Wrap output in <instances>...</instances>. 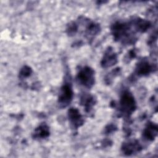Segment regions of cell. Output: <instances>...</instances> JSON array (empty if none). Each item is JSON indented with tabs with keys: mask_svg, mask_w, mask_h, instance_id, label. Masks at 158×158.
I'll return each mask as SVG.
<instances>
[{
	"mask_svg": "<svg viewBox=\"0 0 158 158\" xmlns=\"http://www.w3.org/2000/svg\"><path fill=\"white\" fill-rule=\"evenodd\" d=\"M76 78L80 85L90 88L94 84V71L89 67H84L78 71Z\"/></svg>",
	"mask_w": 158,
	"mask_h": 158,
	"instance_id": "6da1fadb",
	"label": "cell"
},
{
	"mask_svg": "<svg viewBox=\"0 0 158 158\" xmlns=\"http://www.w3.org/2000/svg\"><path fill=\"white\" fill-rule=\"evenodd\" d=\"M136 102L133 95L129 91H124L120 101V110L127 116L131 115L136 109Z\"/></svg>",
	"mask_w": 158,
	"mask_h": 158,
	"instance_id": "7a4b0ae2",
	"label": "cell"
},
{
	"mask_svg": "<svg viewBox=\"0 0 158 158\" xmlns=\"http://www.w3.org/2000/svg\"><path fill=\"white\" fill-rule=\"evenodd\" d=\"M111 31L115 40L123 41V40H127L128 38L131 43V40L130 36V30L128 24L124 22H117L112 25Z\"/></svg>",
	"mask_w": 158,
	"mask_h": 158,
	"instance_id": "3957f363",
	"label": "cell"
},
{
	"mask_svg": "<svg viewBox=\"0 0 158 158\" xmlns=\"http://www.w3.org/2000/svg\"><path fill=\"white\" fill-rule=\"evenodd\" d=\"M73 92L71 83L70 82H65L60 88L58 98V102L61 107L67 106L72 100Z\"/></svg>",
	"mask_w": 158,
	"mask_h": 158,
	"instance_id": "277c9868",
	"label": "cell"
},
{
	"mask_svg": "<svg viewBox=\"0 0 158 158\" xmlns=\"http://www.w3.org/2000/svg\"><path fill=\"white\" fill-rule=\"evenodd\" d=\"M68 118L69 122L73 129H77L84 123L81 114L76 108H70L69 110Z\"/></svg>",
	"mask_w": 158,
	"mask_h": 158,
	"instance_id": "5b68a950",
	"label": "cell"
},
{
	"mask_svg": "<svg viewBox=\"0 0 158 158\" xmlns=\"http://www.w3.org/2000/svg\"><path fill=\"white\" fill-rule=\"evenodd\" d=\"M117 62V56L114 52L113 49L110 47L105 52L103 57L101 60V64L104 68L110 67L114 65Z\"/></svg>",
	"mask_w": 158,
	"mask_h": 158,
	"instance_id": "8992f818",
	"label": "cell"
},
{
	"mask_svg": "<svg viewBox=\"0 0 158 158\" xmlns=\"http://www.w3.org/2000/svg\"><path fill=\"white\" fill-rule=\"evenodd\" d=\"M141 149V146L137 141H131L124 143L122 146V151L124 154L130 156L134 153L139 152Z\"/></svg>",
	"mask_w": 158,
	"mask_h": 158,
	"instance_id": "52a82bcc",
	"label": "cell"
},
{
	"mask_svg": "<svg viewBox=\"0 0 158 158\" xmlns=\"http://www.w3.org/2000/svg\"><path fill=\"white\" fill-rule=\"evenodd\" d=\"M153 71V66L147 60L140 61L136 67L135 72L138 76H146Z\"/></svg>",
	"mask_w": 158,
	"mask_h": 158,
	"instance_id": "ba28073f",
	"label": "cell"
},
{
	"mask_svg": "<svg viewBox=\"0 0 158 158\" xmlns=\"http://www.w3.org/2000/svg\"><path fill=\"white\" fill-rule=\"evenodd\" d=\"M157 133V127L152 122L149 123L144 128L143 136L148 141H153Z\"/></svg>",
	"mask_w": 158,
	"mask_h": 158,
	"instance_id": "9c48e42d",
	"label": "cell"
},
{
	"mask_svg": "<svg viewBox=\"0 0 158 158\" xmlns=\"http://www.w3.org/2000/svg\"><path fill=\"white\" fill-rule=\"evenodd\" d=\"M49 128L46 124H41L34 131L33 137L35 139H42L48 138L49 136Z\"/></svg>",
	"mask_w": 158,
	"mask_h": 158,
	"instance_id": "30bf717a",
	"label": "cell"
},
{
	"mask_svg": "<svg viewBox=\"0 0 158 158\" xmlns=\"http://www.w3.org/2000/svg\"><path fill=\"white\" fill-rule=\"evenodd\" d=\"M132 25L136 31L140 32H144L151 27V23L149 21L140 19L136 18L131 20Z\"/></svg>",
	"mask_w": 158,
	"mask_h": 158,
	"instance_id": "8fae6325",
	"label": "cell"
},
{
	"mask_svg": "<svg viewBox=\"0 0 158 158\" xmlns=\"http://www.w3.org/2000/svg\"><path fill=\"white\" fill-rule=\"evenodd\" d=\"M96 99L92 95H84L81 98V104L85 107V111L90 112L93 109V107L96 103Z\"/></svg>",
	"mask_w": 158,
	"mask_h": 158,
	"instance_id": "7c38bea8",
	"label": "cell"
},
{
	"mask_svg": "<svg viewBox=\"0 0 158 158\" xmlns=\"http://www.w3.org/2000/svg\"><path fill=\"white\" fill-rule=\"evenodd\" d=\"M31 73H32V69L30 67L27 65H25L21 69L19 72V78L22 80L26 78L30 77Z\"/></svg>",
	"mask_w": 158,
	"mask_h": 158,
	"instance_id": "4fadbf2b",
	"label": "cell"
},
{
	"mask_svg": "<svg viewBox=\"0 0 158 158\" xmlns=\"http://www.w3.org/2000/svg\"><path fill=\"white\" fill-rule=\"evenodd\" d=\"M78 30V25L75 22H71L68 25L67 28V32L69 36L75 35V34L77 32Z\"/></svg>",
	"mask_w": 158,
	"mask_h": 158,
	"instance_id": "5bb4252c",
	"label": "cell"
},
{
	"mask_svg": "<svg viewBox=\"0 0 158 158\" xmlns=\"http://www.w3.org/2000/svg\"><path fill=\"white\" fill-rule=\"evenodd\" d=\"M117 130V127L115 125L113 124H110V125H108L106 128H105V133L109 134L112 132H114L115 130Z\"/></svg>",
	"mask_w": 158,
	"mask_h": 158,
	"instance_id": "9a60e30c",
	"label": "cell"
}]
</instances>
